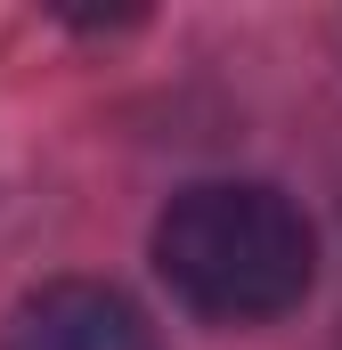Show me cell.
<instances>
[{"instance_id": "obj_1", "label": "cell", "mask_w": 342, "mask_h": 350, "mask_svg": "<svg viewBox=\"0 0 342 350\" xmlns=\"http://www.w3.org/2000/svg\"><path fill=\"white\" fill-rule=\"evenodd\" d=\"M163 285L212 326H269L302 310L318 277V228L269 179H196L155 220Z\"/></svg>"}, {"instance_id": "obj_2", "label": "cell", "mask_w": 342, "mask_h": 350, "mask_svg": "<svg viewBox=\"0 0 342 350\" xmlns=\"http://www.w3.org/2000/svg\"><path fill=\"white\" fill-rule=\"evenodd\" d=\"M0 350H163V342L131 293H114L98 277H57L8 310Z\"/></svg>"}]
</instances>
